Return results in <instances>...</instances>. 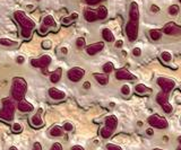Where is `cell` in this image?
<instances>
[{
    "label": "cell",
    "mask_w": 181,
    "mask_h": 150,
    "mask_svg": "<svg viewBox=\"0 0 181 150\" xmlns=\"http://www.w3.org/2000/svg\"><path fill=\"white\" fill-rule=\"evenodd\" d=\"M120 91L124 96H129V95H130V87H129V85H127V84L122 85Z\"/></svg>",
    "instance_id": "obj_32"
},
{
    "label": "cell",
    "mask_w": 181,
    "mask_h": 150,
    "mask_svg": "<svg viewBox=\"0 0 181 150\" xmlns=\"http://www.w3.org/2000/svg\"><path fill=\"white\" fill-rule=\"evenodd\" d=\"M27 8L30 9V10H33V6H32V5H28Z\"/></svg>",
    "instance_id": "obj_50"
},
{
    "label": "cell",
    "mask_w": 181,
    "mask_h": 150,
    "mask_svg": "<svg viewBox=\"0 0 181 150\" xmlns=\"http://www.w3.org/2000/svg\"><path fill=\"white\" fill-rule=\"evenodd\" d=\"M60 52L62 54H67V53H68V50H67V47H61Z\"/></svg>",
    "instance_id": "obj_48"
},
{
    "label": "cell",
    "mask_w": 181,
    "mask_h": 150,
    "mask_svg": "<svg viewBox=\"0 0 181 150\" xmlns=\"http://www.w3.org/2000/svg\"><path fill=\"white\" fill-rule=\"evenodd\" d=\"M0 45H2V46H15V45H17V42L4 37V39H0Z\"/></svg>",
    "instance_id": "obj_26"
},
{
    "label": "cell",
    "mask_w": 181,
    "mask_h": 150,
    "mask_svg": "<svg viewBox=\"0 0 181 150\" xmlns=\"http://www.w3.org/2000/svg\"><path fill=\"white\" fill-rule=\"evenodd\" d=\"M156 81H157V85L162 88V90L164 91V93H168V94H169L170 91L174 88V86H176V81H173L172 79L165 78V77H158Z\"/></svg>",
    "instance_id": "obj_9"
},
{
    "label": "cell",
    "mask_w": 181,
    "mask_h": 150,
    "mask_svg": "<svg viewBox=\"0 0 181 150\" xmlns=\"http://www.w3.org/2000/svg\"><path fill=\"white\" fill-rule=\"evenodd\" d=\"M41 113H42V110H40L36 114H34L32 118H31V124H32L34 128H42L43 124H44L43 118H41Z\"/></svg>",
    "instance_id": "obj_16"
},
{
    "label": "cell",
    "mask_w": 181,
    "mask_h": 150,
    "mask_svg": "<svg viewBox=\"0 0 181 150\" xmlns=\"http://www.w3.org/2000/svg\"><path fill=\"white\" fill-rule=\"evenodd\" d=\"M135 90H136V93L138 95H146V94H149V93L152 91V89L148 88L147 86H145L144 84H138V85H136V87H135Z\"/></svg>",
    "instance_id": "obj_21"
},
{
    "label": "cell",
    "mask_w": 181,
    "mask_h": 150,
    "mask_svg": "<svg viewBox=\"0 0 181 150\" xmlns=\"http://www.w3.org/2000/svg\"><path fill=\"white\" fill-rule=\"evenodd\" d=\"M113 69H114V66H113V63H111V62H106L103 66V72L104 73H110V72H112L113 71Z\"/></svg>",
    "instance_id": "obj_29"
},
{
    "label": "cell",
    "mask_w": 181,
    "mask_h": 150,
    "mask_svg": "<svg viewBox=\"0 0 181 150\" xmlns=\"http://www.w3.org/2000/svg\"><path fill=\"white\" fill-rule=\"evenodd\" d=\"M42 25H44V26H48L49 28L50 27H57V23L54 18H53V16L51 15H47L43 17V20H42Z\"/></svg>",
    "instance_id": "obj_19"
},
{
    "label": "cell",
    "mask_w": 181,
    "mask_h": 150,
    "mask_svg": "<svg viewBox=\"0 0 181 150\" xmlns=\"http://www.w3.org/2000/svg\"><path fill=\"white\" fill-rule=\"evenodd\" d=\"M104 47V43L103 42H97V43H93L91 45L86 47V53L89 55H95L96 53L101 52Z\"/></svg>",
    "instance_id": "obj_13"
},
{
    "label": "cell",
    "mask_w": 181,
    "mask_h": 150,
    "mask_svg": "<svg viewBox=\"0 0 181 150\" xmlns=\"http://www.w3.org/2000/svg\"><path fill=\"white\" fill-rule=\"evenodd\" d=\"M50 150H62V148H61L60 143H58V142H57V143H54V145H53L52 148H51Z\"/></svg>",
    "instance_id": "obj_40"
},
{
    "label": "cell",
    "mask_w": 181,
    "mask_h": 150,
    "mask_svg": "<svg viewBox=\"0 0 181 150\" xmlns=\"http://www.w3.org/2000/svg\"><path fill=\"white\" fill-rule=\"evenodd\" d=\"M156 102L161 105L165 113L169 114V113L172 112L173 108H172V105L169 103V94H168V93H164L163 90H162L161 93H158V94L156 95Z\"/></svg>",
    "instance_id": "obj_7"
},
{
    "label": "cell",
    "mask_w": 181,
    "mask_h": 150,
    "mask_svg": "<svg viewBox=\"0 0 181 150\" xmlns=\"http://www.w3.org/2000/svg\"><path fill=\"white\" fill-rule=\"evenodd\" d=\"M116 78L118 80H135L136 77L131 73V72H129L127 69L125 68H121V69H118L116 71Z\"/></svg>",
    "instance_id": "obj_12"
},
{
    "label": "cell",
    "mask_w": 181,
    "mask_h": 150,
    "mask_svg": "<svg viewBox=\"0 0 181 150\" xmlns=\"http://www.w3.org/2000/svg\"><path fill=\"white\" fill-rule=\"evenodd\" d=\"M146 133L148 134V135H153V134H154V130H153V128H148V129L146 130Z\"/></svg>",
    "instance_id": "obj_45"
},
{
    "label": "cell",
    "mask_w": 181,
    "mask_h": 150,
    "mask_svg": "<svg viewBox=\"0 0 181 150\" xmlns=\"http://www.w3.org/2000/svg\"><path fill=\"white\" fill-rule=\"evenodd\" d=\"M9 150H18V149H17L16 147H10V149Z\"/></svg>",
    "instance_id": "obj_51"
},
{
    "label": "cell",
    "mask_w": 181,
    "mask_h": 150,
    "mask_svg": "<svg viewBox=\"0 0 181 150\" xmlns=\"http://www.w3.org/2000/svg\"><path fill=\"white\" fill-rule=\"evenodd\" d=\"M16 62L19 63V64H22V63L24 62V58H23V56H18V58L16 59Z\"/></svg>",
    "instance_id": "obj_47"
},
{
    "label": "cell",
    "mask_w": 181,
    "mask_h": 150,
    "mask_svg": "<svg viewBox=\"0 0 181 150\" xmlns=\"http://www.w3.org/2000/svg\"><path fill=\"white\" fill-rule=\"evenodd\" d=\"M42 47L43 49H50L51 47V41H49V39H47V41H44V42H42Z\"/></svg>",
    "instance_id": "obj_37"
},
{
    "label": "cell",
    "mask_w": 181,
    "mask_h": 150,
    "mask_svg": "<svg viewBox=\"0 0 181 150\" xmlns=\"http://www.w3.org/2000/svg\"><path fill=\"white\" fill-rule=\"evenodd\" d=\"M26 89H27V84H26L24 79L20 78V77L14 78L12 85V98L20 102L22 99H24V96L26 94Z\"/></svg>",
    "instance_id": "obj_2"
},
{
    "label": "cell",
    "mask_w": 181,
    "mask_h": 150,
    "mask_svg": "<svg viewBox=\"0 0 181 150\" xmlns=\"http://www.w3.org/2000/svg\"><path fill=\"white\" fill-rule=\"evenodd\" d=\"M154 150H163V149H161V148H155Z\"/></svg>",
    "instance_id": "obj_56"
},
{
    "label": "cell",
    "mask_w": 181,
    "mask_h": 150,
    "mask_svg": "<svg viewBox=\"0 0 181 150\" xmlns=\"http://www.w3.org/2000/svg\"><path fill=\"white\" fill-rule=\"evenodd\" d=\"M129 19L131 20H139V8L136 2L130 4V9H129Z\"/></svg>",
    "instance_id": "obj_15"
},
{
    "label": "cell",
    "mask_w": 181,
    "mask_h": 150,
    "mask_svg": "<svg viewBox=\"0 0 181 150\" xmlns=\"http://www.w3.org/2000/svg\"><path fill=\"white\" fill-rule=\"evenodd\" d=\"M49 29H50V28L48 27V26H44V25H42V26H41V27H39V34H40V35H45V34H47V33H48L49 32Z\"/></svg>",
    "instance_id": "obj_34"
},
{
    "label": "cell",
    "mask_w": 181,
    "mask_h": 150,
    "mask_svg": "<svg viewBox=\"0 0 181 150\" xmlns=\"http://www.w3.org/2000/svg\"><path fill=\"white\" fill-rule=\"evenodd\" d=\"M163 33L166 35H172V36H179L181 35V26L178 24L170 22V23L165 24V26L163 27Z\"/></svg>",
    "instance_id": "obj_11"
},
{
    "label": "cell",
    "mask_w": 181,
    "mask_h": 150,
    "mask_svg": "<svg viewBox=\"0 0 181 150\" xmlns=\"http://www.w3.org/2000/svg\"><path fill=\"white\" fill-rule=\"evenodd\" d=\"M89 87H91V85H89V81H85V83H84V88H85V89H89Z\"/></svg>",
    "instance_id": "obj_49"
},
{
    "label": "cell",
    "mask_w": 181,
    "mask_h": 150,
    "mask_svg": "<svg viewBox=\"0 0 181 150\" xmlns=\"http://www.w3.org/2000/svg\"><path fill=\"white\" fill-rule=\"evenodd\" d=\"M94 78L96 79L97 83L102 86H104L109 83V76L108 73H104V72L103 73H94Z\"/></svg>",
    "instance_id": "obj_20"
},
{
    "label": "cell",
    "mask_w": 181,
    "mask_h": 150,
    "mask_svg": "<svg viewBox=\"0 0 181 150\" xmlns=\"http://www.w3.org/2000/svg\"><path fill=\"white\" fill-rule=\"evenodd\" d=\"M96 12H97L99 19L100 20H103L106 18V16H108V9H106L104 6H100V7L96 9Z\"/></svg>",
    "instance_id": "obj_25"
},
{
    "label": "cell",
    "mask_w": 181,
    "mask_h": 150,
    "mask_svg": "<svg viewBox=\"0 0 181 150\" xmlns=\"http://www.w3.org/2000/svg\"><path fill=\"white\" fill-rule=\"evenodd\" d=\"M149 36L153 41H160L162 37V33L157 29H151L149 31Z\"/></svg>",
    "instance_id": "obj_27"
},
{
    "label": "cell",
    "mask_w": 181,
    "mask_h": 150,
    "mask_svg": "<svg viewBox=\"0 0 181 150\" xmlns=\"http://www.w3.org/2000/svg\"><path fill=\"white\" fill-rule=\"evenodd\" d=\"M32 150H42V148H41V145L39 143V142H35Z\"/></svg>",
    "instance_id": "obj_42"
},
{
    "label": "cell",
    "mask_w": 181,
    "mask_h": 150,
    "mask_svg": "<svg viewBox=\"0 0 181 150\" xmlns=\"http://www.w3.org/2000/svg\"><path fill=\"white\" fill-rule=\"evenodd\" d=\"M84 17L86 22L89 23H93V22H96L99 19V15H97L96 10H93V9H86L84 12Z\"/></svg>",
    "instance_id": "obj_17"
},
{
    "label": "cell",
    "mask_w": 181,
    "mask_h": 150,
    "mask_svg": "<svg viewBox=\"0 0 181 150\" xmlns=\"http://www.w3.org/2000/svg\"><path fill=\"white\" fill-rule=\"evenodd\" d=\"M22 130H23V126L20 123H14L12 125V131L14 133H20Z\"/></svg>",
    "instance_id": "obj_31"
},
{
    "label": "cell",
    "mask_w": 181,
    "mask_h": 150,
    "mask_svg": "<svg viewBox=\"0 0 181 150\" xmlns=\"http://www.w3.org/2000/svg\"><path fill=\"white\" fill-rule=\"evenodd\" d=\"M78 16H79V15H78L77 12H72L71 15L69 16V18H70V19H71L72 22H75V20H76L77 18H78Z\"/></svg>",
    "instance_id": "obj_41"
},
{
    "label": "cell",
    "mask_w": 181,
    "mask_h": 150,
    "mask_svg": "<svg viewBox=\"0 0 181 150\" xmlns=\"http://www.w3.org/2000/svg\"><path fill=\"white\" fill-rule=\"evenodd\" d=\"M118 125V118L114 115H109L105 118L104 126L100 130V134L102 138L108 139L113 134Z\"/></svg>",
    "instance_id": "obj_3"
},
{
    "label": "cell",
    "mask_w": 181,
    "mask_h": 150,
    "mask_svg": "<svg viewBox=\"0 0 181 150\" xmlns=\"http://www.w3.org/2000/svg\"><path fill=\"white\" fill-rule=\"evenodd\" d=\"M177 150H181V147H179V148H178V149Z\"/></svg>",
    "instance_id": "obj_57"
},
{
    "label": "cell",
    "mask_w": 181,
    "mask_h": 150,
    "mask_svg": "<svg viewBox=\"0 0 181 150\" xmlns=\"http://www.w3.org/2000/svg\"><path fill=\"white\" fill-rule=\"evenodd\" d=\"M70 150H85V149L82 146H74V147H71V149Z\"/></svg>",
    "instance_id": "obj_46"
},
{
    "label": "cell",
    "mask_w": 181,
    "mask_h": 150,
    "mask_svg": "<svg viewBox=\"0 0 181 150\" xmlns=\"http://www.w3.org/2000/svg\"><path fill=\"white\" fill-rule=\"evenodd\" d=\"M85 75V71L84 69H82L79 67H75V68H71L70 70L68 71V73H67V77L70 81L72 83H78L79 80L83 79Z\"/></svg>",
    "instance_id": "obj_10"
},
{
    "label": "cell",
    "mask_w": 181,
    "mask_h": 150,
    "mask_svg": "<svg viewBox=\"0 0 181 150\" xmlns=\"http://www.w3.org/2000/svg\"><path fill=\"white\" fill-rule=\"evenodd\" d=\"M15 115V105L12 99L5 98L2 101V108L0 110V120L10 122Z\"/></svg>",
    "instance_id": "obj_4"
},
{
    "label": "cell",
    "mask_w": 181,
    "mask_h": 150,
    "mask_svg": "<svg viewBox=\"0 0 181 150\" xmlns=\"http://www.w3.org/2000/svg\"><path fill=\"white\" fill-rule=\"evenodd\" d=\"M151 10H152L153 12H160V8L157 7V6H155V5H153V6L151 7Z\"/></svg>",
    "instance_id": "obj_44"
},
{
    "label": "cell",
    "mask_w": 181,
    "mask_h": 150,
    "mask_svg": "<svg viewBox=\"0 0 181 150\" xmlns=\"http://www.w3.org/2000/svg\"><path fill=\"white\" fill-rule=\"evenodd\" d=\"M14 18L20 26V35L24 39H30L32 36V33L35 28V23L34 20L31 19L25 12H15Z\"/></svg>",
    "instance_id": "obj_1"
},
{
    "label": "cell",
    "mask_w": 181,
    "mask_h": 150,
    "mask_svg": "<svg viewBox=\"0 0 181 150\" xmlns=\"http://www.w3.org/2000/svg\"><path fill=\"white\" fill-rule=\"evenodd\" d=\"M17 108H18V111L23 112V113H28V112H32V111L34 110V106H33L31 103H28L27 101L22 99L20 102H18Z\"/></svg>",
    "instance_id": "obj_18"
},
{
    "label": "cell",
    "mask_w": 181,
    "mask_h": 150,
    "mask_svg": "<svg viewBox=\"0 0 181 150\" xmlns=\"http://www.w3.org/2000/svg\"><path fill=\"white\" fill-rule=\"evenodd\" d=\"M76 45L78 49H82V47H84L86 45V41H85L84 37H78L76 41Z\"/></svg>",
    "instance_id": "obj_33"
},
{
    "label": "cell",
    "mask_w": 181,
    "mask_h": 150,
    "mask_svg": "<svg viewBox=\"0 0 181 150\" xmlns=\"http://www.w3.org/2000/svg\"><path fill=\"white\" fill-rule=\"evenodd\" d=\"M163 140H164V141H168V140H169V138H168V137H164V138H163Z\"/></svg>",
    "instance_id": "obj_53"
},
{
    "label": "cell",
    "mask_w": 181,
    "mask_h": 150,
    "mask_svg": "<svg viewBox=\"0 0 181 150\" xmlns=\"http://www.w3.org/2000/svg\"><path fill=\"white\" fill-rule=\"evenodd\" d=\"M133 54L135 55V56H139V55L141 54V50L139 47H135L133 50Z\"/></svg>",
    "instance_id": "obj_39"
},
{
    "label": "cell",
    "mask_w": 181,
    "mask_h": 150,
    "mask_svg": "<svg viewBox=\"0 0 181 150\" xmlns=\"http://www.w3.org/2000/svg\"><path fill=\"white\" fill-rule=\"evenodd\" d=\"M62 134H64V130L59 125H54L50 129V135L51 137H61Z\"/></svg>",
    "instance_id": "obj_24"
},
{
    "label": "cell",
    "mask_w": 181,
    "mask_h": 150,
    "mask_svg": "<svg viewBox=\"0 0 181 150\" xmlns=\"http://www.w3.org/2000/svg\"><path fill=\"white\" fill-rule=\"evenodd\" d=\"M148 123L152 128H156V129H160V130L161 129H166L169 126L168 121L164 118H162V116L157 114L151 115L148 118Z\"/></svg>",
    "instance_id": "obj_8"
},
{
    "label": "cell",
    "mask_w": 181,
    "mask_h": 150,
    "mask_svg": "<svg viewBox=\"0 0 181 150\" xmlns=\"http://www.w3.org/2000/svg\"><path fill=\"white\" fill-rule=\"evenodd\" d=\"M64 130L67 131V132H70V131L74 130V125L70 122H66L64 124Z\"/></svg>",
    "instance_id": "obj_35"
},
{
    "label": "cell",
    "mask_w": 181,
    "mask_h": 150,
    "mask_svg": "<svg viewBox=\"0 0 181 150\" xmlns=\"http://www.w3.org/2000/svg\"><path fill=\"white\" fill-rule=\"evenodd\" d=\"M102 36H103L104 41H106V42L111 43V42L114 41V35H113V33L111 32V29H109V28H104L102 31Z\"/></svg>",
    "instance_id": "obj_23"
},
{
    "label": "cell",
    "mask_w": 181,
    "mask_h": 150,
    "mask_svg": "<svg viewBox=\"0 0 181 150\" xmlns=\"http://www.w3.org/2000/svg\"><path fill=\"white\" fill-rule=\"evenodd\" d=\"M122 44H124V41H122V39H119V41L116 42V47H117V49H120V47L122 46Z\"/></svg>",
    "instance_id": "obj_43"
},
{
    "label": "cell",
    "mask_w": 181,
    "mask_h": 150,
    "mask_svg": "<svg viewBox=\"0 0 181 150\" xmlns=\"http://www.w3.org/2000/svg\"><path fill=\"white\" fill-rule=\"evenodd\" d=\"M102 0H85V2L89 6H94V5H97L99 2H101Z\"/></svg>",
    "instance_id": "obj_38"
},
{
    "label": "cell",
    "mask_w": 181,
    "mask_h": 150,
    "mask_svg": "<svg viewBox=\"0 0 181 150\" xmlns=\"http://www.w3.org/2000/svg\"><path fill=\"white\" fill-rule=\"evenodd\" d=\"M137 124H138V125H139V126H141V125H143V122H141V121H139V122L137 123Z\"/></svg>",
    "instance_id": "obj_54"
},
{
    "label": "cell",
    "mask_w": 181,
    "mask_h": 150,
    "mask_svg": "<svg viewBox=\"0 0 181 150\" xmlns=\"http://www.w3.org/2000/svg\"><path fill=\"white\" fill-rule=\"evenodd\" d=\"M178 142H179V143L181 145V135L179 137V138H178Z\"/></svg>",
    "instance_id": "obj_52"
},
{
    "label": "cell",
    "mask_w": 181,
    "mask_h": 150,
    "mask_svg": "<svg viewBox=\"0 0 181 150\" xmlns=\"http://www.w3.org/2000/svg\"><path fill=\"white\" fill-rule=\"evenodd\" d=\"M138 23H139V20L129 19L128 24L126 26V34L130 42L136 41L137 36H138Z\"/></svg>",
    "instance_id": "obj_6"
},
{
    "label": "cell",
    "mask_w": 181,
    "mask_h": 150,
    "mask_svg": "<svg viewBox=\"0 0 181 150\" xmlns=\"http://www.w3.org/2000/svg\"><path fill=\"white\" fill-rule=\"evenodd\" d=\"M180 89H181V86H180Z\"/></svg>",
    "instance_id": "obj_59"
},
{
    "label": "cell",
    "mask_w": 181,
    "mask_h": 150,
    "mask_svg": "<svg viewBox=\"0 0 181 150\" xmlns=\"http://www.w3.org/2000/svg\"><path fill=\"white\" fill-rule=\"evenodd\" d=\"M161 59L163 62L168 63V62H171V60H172V54L168 51H164L161 53Z\"/></svg>",
    "instance_id": "obj_28"
},
{
    "label": "cell",
    "mask_w": 181,
    "mask_h": 150,
    "mask_svg": "<svg viewBox=\"0 0 181 150\" xmlns=\"http://www.w3.org/2000/svg\"><path fill=\"white\" fill-rule=\"evenodd\" d=\"M49 96L52 99H54V101H62L66 97V94L62 90L56 88V87H51L49 89Z\"/></svg>",
    "instance_id": "obj_14"
},
{
    "label": "cell",
    "mask_w": 181,
    "mask_h": 150,
    "mask_svg": "<svg viewBox=\"0 0 181 150\" xmlns=\"http://www.w3.org/2000/svg\"><path fill=\"white\" fill-rule=\"evenodd\" d=\"M106 149L108 150H122L119 146H117V145H112V143H109L108 146H106Z\"/></svg>",
    "instance_id": "obj_36"
},
{
    "label": "cell",
    "mask_w": 181,
    "mask_h": 150,
    "mask_svg": "<svg viewBox=\"0 0 181 150\" xmlns=\"http://www.w3.org/2000/svg\"><path fill=\"white\" fill-rule=\"evenodd\" d=\"M122 55H124V56H126V55H127V53H126V51H122Z\"/></svg>",
    "instance_id": "obj_55"
},
{
    "label": "cell",
    "mask_w": 181,
    "mask_h": 150,
    "mask_svg": "<svg viewBox=\"0 0 181 150\" xmlns=\"http://www.w3.org/2000/svg\"><path fill=\"white\" fill-rule=\"evenodd\" d=\"M179 10H180V9H179V6H178V5H172V6H170L169 8V14L172 16H176L179 14Z\"/></svg>",
    "instance_id": "obj_30"
},
{
    "label": "cell",
    "mask_w": 181,
    "mask_h": 150,
    "mask_svg": "<svg viewBox=\"0 0 181 150\" xmlns=\"http://www.w3.org/2000/svg\"><path fill=\"white\" fill-rule=\"evenodd\" d=\"M179 2H181V0H179Z\"/></svg>",
    "instance_id": "obj_58"
},
{
    "label": "cell",
    "mask_w": 181,
    "mask_h": 150,
    "mask_svg": "<svg viewBox=\"0 0 181 150\" xmlns=\"http://www.w3.org/2000/svg\"><path fill=\"white\" fill-rule=\"evenodd\" d=\"M51 61H52L51 56L48 54H44V55H42V56H40L39 59H32L31 60V64L35 68H41V69H42V72H43L44 75H47V73H48L47 69H48V67L50 66Z\"/></svg>",
    "instance_id": "obj_5"
},
{
    "label": "cell",
    "mask_w": 181,
    "mask_h": 150,
    "mask_svg": "<svg viewBox=\"0 0 181 150\" xmlns=\"http://www.w3.org/2000/svg\"><path fill=\"white\" fill-rule=\"evenodd\" d=\"M61 75H62V70H61V68H58L57 70H54L50 75V81L53 84H57L61 79Z\"/></svg>",
    "instance_id": "obj_22"
}]
</instances>
